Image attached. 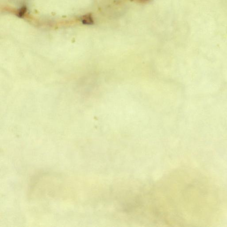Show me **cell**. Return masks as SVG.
Wrapping results in <instances>:
<instances>
[{
    "instance_id": "obj_3",
    "label": "cell",
    "mask_w": 227,
    "mask_h": 227,
    "mask_svg": "<svg viewBox=\"0 0 227 227\" xmlns=\"http://www.w3.org/2000/svg\"><path fill=\"white\" fill-rule=\"evenodd\" d=\"M131 1L139 4H147L150 2L152 0H131Z\"/></svg>"
},
{
    "instance_id": "obj_1",
    "label": "cell",
    "mask_w": 227,
    "mask_h": 227,
    "mask_svg": "<svg viewBox=\"0 0 227 227\" xmlns=\"http://www.w3.org/2000/svg\"><path fill=\"white\" fill-rule=\"evenodd\" d=\"M80 19L81 22L83 24L91 25L94 24V19L91 14H87L84 15Z\"/></svg>"
},
{
    "instance_id": "obj_2",
    "label": "cell",
    "mask_w": 227,
    "mask_h": 227,
    "mask_svg": "<svg viewBox=\"0 0 227 227\" xmlns=\"http://www.w3.org/2000/svg\"><path fill=\"white\" fill-rule=\"evenodd\" d=\"M27 8L26 6H23L19 10L18 12L17 13V16L19 17L22 18L24 17V16L25 15V13L27 12Z\"/></svg>"
}]
</instances>
